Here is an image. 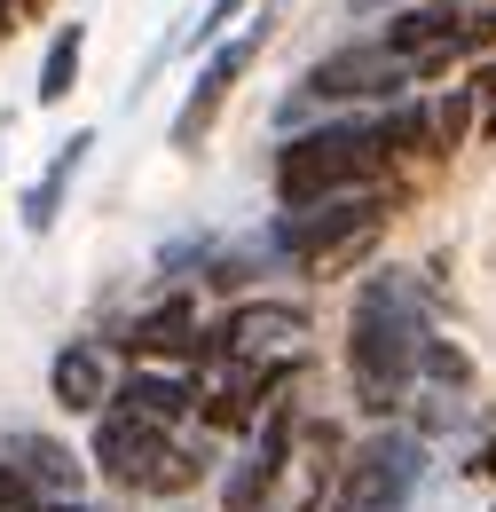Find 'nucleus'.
<instances>
[{
    "instance_id": "obj_1",
    "label": "nucleus",
    "mask_w": 496,
    "mask_h": 512,
    "mask_svg": "<svg viewBox=\"0 0 496 512\" xmlns=\"http://www.w3.org/2000/svg\"><path fill=\"white\" fill-rule=\"evenodd\" d=\"M426 339H434V308H426L418 276L410 268H371L355 284V308H347V379H355V410L371 426L402 418Z\"/></svg>"
},
{
    "instance_id": "obj_2",
    "label": "nucleus",
    "mask_w": 496,
    "mask_h": 512,
    "mask_svg": "<svg viewBox=\"0 0 496 512\" xmlns=\"http://www.w3.org/2000/svg\"><path fill=\"white\" fill-rule=\"evenodd\" d=\"M386 174V150L371 134V111H339V119H315V127L284 134L276 142V213H300V205H323V197H347V190H371Z\"/></svg>"
},
{
    "instance_id": "obj_3",
    "label": "nucleus",
    "mask_w": 496,
    "mask_h": 512,
    "mask_svg": "<svg viewBox=\"0 0 496 512\" xmlns=\"http://www.w3.org/2000/svg\"><path fill=\"white\" fill-rule=\"evenodd\" d=\"M386 221H394V190H347L323 197V205H300V213H276L260 229V245L276 268L323 284V276H355V260H371Z\"/></svg>"
},
{
    "instance_id": "obj_4",
    "label": "nucleus",
    "mask_w": 496,
    "mask_h": 512,
    "mask_svg": "<svg viewBox=\"0 0 496 512\" xmlns=\"http://www.w3.org/2000/svg\"><path fill=\"white\" fill-rule=\"evenodd\" d=\"M426 465H434V442H418L410 426H371L347 449L323 512H410L426 489Z\"/></svg>"
},
{
    "instance_id": "obj_5",
    "label": "nucleus",
    "mask_w": 496,
    "mask_h": 512,
    "mask_svg": "<svg viewBox=\"0 0 496 512\" xmlns=\"http://www.w3.org/2000/svg\"><path fill=\"white\" fill-rule=\"evenodd\" d=\"M268 32H276V16L260 8V16H252V24H237L221 48H205V64H197V79H189L182 111H174V127H166V142H174V150H205V134L221 127V111H229L237 79L252 71V56L268 48Z\"/></svg>"
},
{
    "instance_id": "obj_6",
    "label": "nucleus",
    "mask_w": 496,
    "mask_h": 512,
    "mask_svg": "<svg viewBox=\"0 0 496 512\" xmlns=\"http://www.w3.org/2000/svg\"><path fill=\"white\" fill-rule=\"evenodd\" d=\"M308 103L315 111H331V103H355V111H386L394 95H418L410 87V71L394 64L386 48H378V32H363V40H339L323 64H308Z\"/></svg>"
},
{
    "instance_id": "obj_7",
    "label": "nucleus",
    "mask_w": 496,
    "mask_h": 512,
    "mask_svg": "<svg viewBox=\"0 0 496 512\" xmlns=\"http://www.w3.org/2000/svg\"><path fill=\"white\" fill-rule=\"evenodd\" d=\"M189 339H197V300H189L182 284H158L150 308H134L119 331H103L111 363H166V371H182Z\"/></svg>"
},
{
    "instance_id": "obj_8",
    "label": "nucleus",
    "mask_w": 496,
    "mask_h": 512,
    "mask_svg": "<svg viewBox=\"0 0 496 512\" xmlns=\"http://www.w3.org/2000/svg\"><path fill=\"white\" fill-rule=\"evenodd\" d=\"M111 386H119V363H111V347L103 339H63L56 355H48V394H56L63 418H103L111 410Z\"/></svg>"
},
{
    "instance_id": "obj_9",
    "label": "nucleus",
    "mask_w": 496,
    "mask_h": 512,
    "mask_svg": "<svg viewBox=\"0 0 496 512\" xmlns=\"http://www.w3.org/2000/svg\"><path fill=\"white\" fill-rule=\"evenodd\" d=\"M111 410L150 418V426H174V434H182L189 418H197V379H189V371H166V363H119Z\"/></svg>"
},
{
    "instance_id": "obj_10",
    "label": "nucleus",
    "mask_w": 496,
    "mask_h": 512,
    "mask_svg": "<svg viewBox=\"0 0 496 512\" xmlns=\"http://www.w3.org/2000/svg\"><path fill=\"white\" fill-rule=\"evenodd\" d=\"M0 457L32 481V497H87V481H95L87 457L71 442H56V434H24L16 426V434H0Z\"/></svg>"
},
{
    "instance_id": "obj_11",
    "label": "nucleus",
    "mask_w": 496,
    "mask_h": 512,
    "mask_svg": "<svg viewBox=\"0 0 496 512\" xmlns=\"http://www.w3.org/2000/svg\"><path fill=\"white\" fill-rule=\"evenodd\" d=\"M95 142H103L95 127L63 134V142H56V158H48L40 174H32V190L16 197V221H24V237H48V229L63 221V197H71V182H79V166H87V150H95Z\"/></svg>"
},
{
    "instance_id": "obj_12",
    "label": "nucleus",
    "mask_w": 496,
    "mask_h": 512,
    "mask_svg": "<svg viewBox=\"0 0 496 512\" xmlns=\"http://www.w3.org/2000/svg\"><path fill=\"white\" fill-rule=\"evenodd\" d=\"M457 24H465V8H426V0H402L386 24H378V48L394 56V64H410V56H426L441 40H457Z\"/></svg>"
},
{
    "instance_id": "obj_13",
    "label": "nucleus",
    "mask_w": 496,
    "mask_h": 512,
    "mask_svg": "<svg viewBox=\"0 0 496 512\" xmlns=\"http://www.w3.org/2000/svg\"><path fill=\"white\" fill-rule=\"evenodd\" d=\"M79 56H87V24L63 16L56 32H48V48H40V79H32V103L40 111H63L79 95Z\"/></svg>"
},
{
    "instance_id": "obj_14",
    "label": "nucleus",
    "mask_w": 496,
    "mask_h": 512,
    "mask_svg": "<svg viewBox=\"0 0 496 512\" xmlns=\"http://www.w3.org/2000/svg\"><path fill=\"white\" fill-rule=\"evenodd\" d=\"M371 134H378V150H386V166L394 158H434V103L426 95H394L386 111H371Z\"/></svg>"
},
{
    "instance_id": "obj_15",
    "label": "nucleus",
    "mask_w": 496,
    "mask_h": 512,
    "mask_svg": "<svg viewBox=\"0 0 496 512\" xmlns=\"http://www.w3.org/2000/svg\"><path fill=\"white\" fill-rule=\"evenodd\" d=\"M434 103V158H457L473 134H481V103L465 95V87H449V95H426Z\"/></svg>"
},
{
    "instance_id": "obj_16",
    "label": "nucleus",
    "mask_w": 496,
    "mask_h": 512,
    "mask_svg": "<svg viewBox=\"0 0 496 512\" xmlns=\"http://www.w3.org/2000/svg\"><path fill=\"white\" fill-rule=\"evenodd\" d=\"M418 386H426V394H465V386H473V355L434 331V339L418 347Z\"/></svg>"
},
{
    "instance_id": "obj_17",
    "label": "nucleus",
    "mask_w": 496,
    "mask_h": 512,
    "mask_svg": "<svg viewBox=\"0 0 496 512\" xmlns=\"http://www.w3.org/2000/svg\"><path fill=\"white\" fill-rule=\"evenodd\" d=\"M252 8H260V0H205V16H197L189 32H174V48H221V40H229V24L252 16Z\"/></svg>"
},
{
    "instance_id": "obj_18",
    "label": "nucleus",
    "mask_w": 496,
    "mask_h": 512,
    "mask_svg": "<svg viewBox=\"0 0 496 512\" xmlns=\"http://www.w3.org/2000/svg\"><path fill=\"white\" fill-rule=\"evenodd\" d=\"M457 56H465V64L496 56V8H465V24H457Z\"/></svg>"
},
{
    "instance_id": "obj_19",
    "label": "nucleus",
    "mask_w": 496,
    "mask_h": 512,
    "mask_svg": "<svg viewBox=\"0 0 496 512\" xmlns=\"http://www.w3.org/2000/svg\"><path fill=\"white\" fill-rule=\"evenodd\" d=\"M32 505H40V497H32V481H24V473L0 457V512H32Z\"/></svg>"
},
{
    "instance_id": "obj_20",
    "label": "nucleus",
    "mask_w": 496,
    "mask_h": 512,
    "mask_svg": "<svg viewBox=\"0 0 496 512\" xmlns=\"http://www.w3.org/2000/svg\"><path fill=\"white\" fill-rule=\"evenodd\" d=\"M457 87H465V95H473V103L489 111V103H496V56H481V64H465V79H457Z\"/></svg>"
},
{
    "instance_id": "obj_21",
    "label": "nucleus",
    "mask_w": 496,
    "mask_h": 512,
    "mask_svg": "<svg viewBox=\"0 0 496 512\" xmlns=\"http://www.w3.org/2000/svg\"><path fill=\"white\" fill-rule=\"evenodd\" d=\"M465 481H496V434H481V442H473V457H465Z\"/></svg>"
},
{
    "instance_id": "obj_22",
    "label": "nucleus",
    "mask_w": 496,
    "mask_h": 512,
    "mask_svg": "<svg viewBox=\"0 0 496 512\" xmlns=\"http://www.w3.org/2000/svg\"><path fill=\"white\" fill-rule=\"evenodd\" d=\"M32 512H95V505H87V497H40Z\"/></svg>"
},
{
    "instance_id": "obj_23",
    "label": "nucleus",
    "mask_w": 496,
    "mask_h": 512,
    "mask_svg": "<svg viewBox=\"0 0 496 512\" xmlns=\"http://www.w3.org/2000/svg\"><path fill=\"white\" fill-rule=\"evenodd\" d=\"M378 8H402V0H347V16H378Z\"/></svg>"
},
{
    "instance_id": "obj_24",
    "label": "nucleus",
    "mask_w": 496,
    "mask_h": 512,
    "mask_svg": "<svg viewBox=\"0 0 496 512\" xmlns=\"http://www.w3.org/2000/svg\"><path fill=\"white\" fill-rule=\"evenodd\" d=\"M24 16H48V0H16V24H24Z\"/></svg>"
},
{
    "instance_id": "obj_25",
    "label": "nucleus",
    "mask_w": 496,
    "mask_h": 512,
    "mask_svg": "<svg viewBox=\"0 0 496 512\" xmlns=\"http://www.w3.org/2000/svg\"><path fill=\"white\" fill-rule=\"evenodd\" d=\"M8 32H16V0H0V40H8Z\"/></svg>"
},
{
    "instance_id": "obj_26",
    "label": "nucleus",
    "mask_w": 496,
    "mask_h": 512,
    "mask_svg": "<svg viewBox=\"0 0 496 512\" xmlns=\"http://www.w3.org/2000/svg\"><path fill=\"white\" fill-rule=\"evenodd\" d=\"M481 134H489V142H496V103H489V111H481Z\"/></svg>"
},
{
    "instance_id": "obj_27",
    "label": "nucleus",
    "mask_w": 496,
    "mask_h": 512,
    "mask_svg": "<svg viewBox=\"0 0 496 512\" xmlns=\"http://www.w3.org/2000/svg\"><path fill=\"white\" fill-rule=\"evenodd\" d=\"M457 8H496V0H457Z\"/></svg>"
},
{
    "instance_id": "obj_28",
    "label": "nucleus",
    "mask_w": 496,
    "mask_h": 512,
    "mask_svg": "<svg viewBox=\"0 0 496 512\" xmlns=\"http://www.w3.org/2000/svg\"><path fill=\"white\" fill-rule=\"evenodd\" d=\"M489 512H496V505H489Z\"/></svg>"
}]
</instances>
